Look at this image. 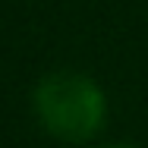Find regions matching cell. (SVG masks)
<instances>
[{
  "label": "cell",
  "instance_id": "obj_1",
  "mask_svg": "<svg viewBox=\"0 0 148 148\" xmlns=\"http://www.w3.org/2000/svg\"><path fill=\"white\" fill-rule=\"evenodd\" d=\"M35 110L47 132L66 142H82L101 129L104 95L79 73H51L35 88Z\"/></svg>",
  "mask_w": 148,
  "mask_h": 148
},
{
  "label": "cell",
  "instance_id": "obj_2",
  "mask_svg": "<svg viewBox=\"0 0 148 148\" xmlns=\"http://www.w3.org/2000/svg\"><path fill=\"white\" fill-rule=\"evenodd\" d=\"M110 148H132V145H110Z\"/></svg>",
  "mask_w": 148,
  "mask_h": 148
}]
</instances>
